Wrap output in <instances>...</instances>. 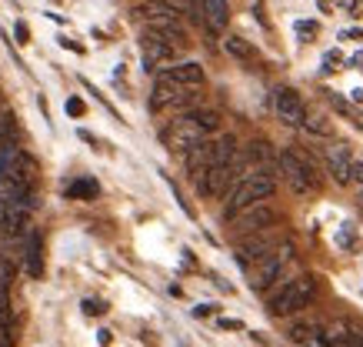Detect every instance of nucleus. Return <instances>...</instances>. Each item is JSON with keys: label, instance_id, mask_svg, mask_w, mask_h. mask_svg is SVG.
<instances>
[{"label": "nucleus", "instance_id": "6ab92c4d", "mask_svg": "<svg viewBox=\"0 0 363 347\" xmlns=\"http://www.w3.org/2000/svg\"><path fill=\"white\" fill-rule=\"evenodd\" d=\"M224 47H227V53H234L237 61H250V57H253L250 44H247V40H240V37H227Z\"/></svg>", "mask_w": 363, "mask_h": 347}, {"label": "nucleus", "instance_id": "7ed1b4c3", "mask_svg": "<svg viewBox=\"0 0 363 347\" xmlns=\"http://www.w3.org/2000/svg\"><path fill=\"white\" fill-rule=\"evenodd\" d=\"M313 297H317V277H313V274H300V277L284 284V287L270 297L267 308H270V314H276V317H287V314L303 310Z\"/></svg>", "mask_w": 363, "mask_h": 347}, {"label": "nucleus", "instance_id": "cd10ccee", "mask_svg": "<svg viewBox=\"0 0 363 347\" xmlns=\"http://www.w3.org/2000/svg\"><path fill=\"white\" fill-rule=\"evenodd\" d=\"M210 304H200V308H193V314H197V317H207V314H210Z\"/></svg>", "mask_w": 363, "mask_h": 347}, {"label": "nucleus", "instance_id": "bb28decb", "mask_svg": "<svg viewBox=\"0 0 363 347\" xmlns=\"http://www.w3.org/2000/svg\"><path fill=\"white\" fill-rule=\"evenodd\" d=\"M220 327H227V331H240L243 324H240V321H227V317H224V321H220Z\"/></svg>", "mask_w": 363, "mask_h": 347}, {"label": "nucleus", "instance_id": "f257e3e1", "mask_svg": "<svg viewBox=\"0 0 363 347\" xmlns=\"http://www.w3.org/2000/svg\"><path fill=\"white\" fill-rule=\"evenodd\" d=\"M234 154H237V137H234V134H224V137H217V141L203 137V141H197L190 151H184V164H187L190 177L197 180L207 168L230 164V160H234Z\"/></svg>", "mask_w": 363, "mask_h": 347}, {"label": "nucleus", "instance_id": "a878e982", "mask_svg": "<svg viewBox=\"0 0 363 347\" xmlns=\"http://www.w3.org/2000/svg\"><path fill=\"white\" fill-rule=\"evenodd\" d=\"M350 180L363 184V164H353V168H350Z\"/></svg>", "mask_w": 363, "mask_h": 347}, {"label": "nucleus", "instance_id": "20e7f679", "mask_svg": "<svg viewBox=\"0 0 363 347\" xmlns=\"http://www.w3.org/2000/svg\"><path fill=\"white\" fill-rule=\"evenodd\" d=\"M290 258H293V244L290 241H280V244L267 254V258H260L257 264H253L250 270V287L253 291H270L276 281H280V274H284V267L290 264Z\"/></svg>", "mask_w": 363, "mask_h": 347}, {"label": "nucleus", "instance_id": "f3484780", "mask_svg": "<svg viewBox=\"0 0 363 347\" xmlns=\"http://www.w3.org/2000/svg\"><path fill=\"white\" fill-rule=\"evenodd\" d=\"M200 7H203L207 24H210L213 30L227 27V20H230V4H227V0H200Z\"/></svg>", "mask_w": 363, "mask_h": 347}, {"label": "nucleus", "instance_id": "5701e85b", "mask_svg": "<svg viewBox=\"0 0 363 347\" xmlns=\"http://www.w3.org/2000/svg\"><path fill=\"white\" fill-rule=\"evenodd\" d=\"M13 337H11V321H0V347H11Z\"/></svg>", "mask_w": 363, "mask_h": 347}, {"label": "nucleus", "instance_id": "4be33fe9", "mask_svg": "<svg viewBox=\"0 0 363 347\" xmlns=\"http://www.w3.org/2000/svg\"><path fill=\"white\" fill-rule=\"evenodd\" d=\"M0 321H11V301H7V284H0Z\"/></svg>", "mask_w": 363, "mask_h": 347}, {"label": "nucleus", "instance_id": "f8f14e48", "mask_svg": "<svg viewBox=\"0 0 363 347\" xmlns=\"http://www.w3.org/2000/svg\"><path fill=\"white\" fill-rule=\"evenodd\" d=\"M147 30L157 34L160 40H167V44H174V47H184V44H187V30H184L180 20L170 17V13H167V17H151V20H147Z\"/></svg>", "mask_w": 363, "mask_h": 347}, {"label": "nucleus", "instance_id": "0eeeda50", "mask_svg": "<svg viewBox=\"0 0 363 347\" xmlns=\"http://www.w3.org/2000/svg\"><path fill=\"white\" fill-rule=\"evenodd\" d=\"M270 224H274V210L260 201V204H250V207H243V210H237L230 217V231L237 234V237H247V234L267 231Z\"/></svg>", "mask_w": 363, "mask_h": 347}, {"label": "nucleus", "instance_id": "4468645a", "mask_svg": "<svg viewBox=\"0 0 363 347\" xmlns=\"http://www.w3.org/2000/svg\"><path fill=\"white\" fill-rule=\"evenodd\" d=\"M24 260H27V274H30V277H40V274H44V244H40L37 231L24 234Z\"/></svg>", "mask_w": 363, "mask_h": 347}, {"label": "nucleus", "instance_id": "c85d7f7f", "mask_svg": "<svg viewBox=\"0 0 363 347\" xmlns=\"http://www.w3.org/2000/svg\"><path fill=\"white\" fill-rule=\"evenodd\" d=\"M357 191H360V201H363V184H357Z\"/></svg>", "mask_w": 363, "mask_h": 347}, {"label": "nucleus", "instance_id": "393cba45", "mask_svg": "<svg viewBox=\"0 0 363 347\" xmlns=\"http://www.w3.org/2000/svg\"><path fill=\"white\" fill-rule=\"evenodd\" d=\"M84 314H103L101 301H84Z\"/></svg>", "mask_w": 363, "mask_h": 347}, {"label": "nucleus", "instance_id": "aec40b11", "mask_svg": "<svg viewBox=\"0 0 363 347\" xmlns=\"http://www.w3.org/2000/svg\"><path fill=\"white\" fill-rule=\"evenodd\" d=\"M13 137V114L11 111H0V141Z\"/></svg>", "mask_w": 363, "mask_h": 347}, {"label": "nucleus", "instance_id": "a211bd4d", "mask_svg": "<svg viewBox=\"0 0 363 347\" xmlns=\"http://www.w3.org/2000/svg\"><path fill=\"white\" fill-rule=\"evenodd\" d=\"M97 194H101V184H97V180H90V177L74 180V184L67 187V197H74V201H94Z\"/></svg>", "mask_w": 363, "mask_h": 347}, {"label": "nucleus", "instance_id": "423d86ee", "mask_svg": "<svg viewBox=\"0 0 363 347\" xmlns=\"http://www.w3.org/2000/svg\"><path fill=\"white\" fill-rule=\"evenodd\" d=\"M203 137H210V134H203V127L190 114L177 117L174 124L163 130V141H167V147H170V151H177V154L190 151V147H193L197 141H203Z\"/></svg>", "mask_w": 363, "mask_h": 347}, {"label": "nucleus", "instance_id": "dca6fc26", "mask_svg": "<svg viewBox=\"0 0 363 347\" xmlns=\"http://www.w3.org/2000/svg\"><path fill=\"white\" fill-rule=\"evenodd\" d=\"M290 337H293L297 347H330L326 334L317 327V324H297V327L290 331Z\"/></svg>", "mask_w": 363, "mask_h": 347}, {"label": "nucleus", "instance_id": "6e6552de", "mask_svg": "<svg viewBox=\"0 0 363 347\" xmlns=\"http://www.w3.org/2000/svg\"><path fill=\"white\" fill-rule=\"evenodd\" d=\"M284 237H276V234L270 231H257V234H247L243 241L237 244V260H240V267H253L260 258H267L270 251H274L276 244H280Z\"/></svg>", "mask_w": 363, "mask_h": 347}, {"label": "nucleus", "instance_id": "2eb2a0df", "mask_svg": "<svg viewBox=\"0 0 363 347\" xmlns=\"http://www.w3.org/2000/svg\"><path fill=\"white\" fill-rule=\"evenodd\" d=\"M350 168H353V160L347 154V147H326V170L337 177V184L350 180Z\"/></svg>", "mask_w": 363, "mask_h": 347}, {"label": "nucleus", "instance_id": "1a4fd4ad", "mask_svg": "<svg viewBox=\"0 0 363 347\" xmlns=\"http://www.w3.org/2000/svg\"><path fill=\"white\" fill-rule=\"evenodd\" d=\"M274 111H276V117H280L284 124H290V127H300V124H307L303 101H300V94H297L293 87H276L274 90Z\"/></svg>", "mask_w": 363, "mask_h": 347}, {"label": "nucleus", "instance_id": "9d476101", "mask_svg": "<svg viewBox=\"0 0 363 347\" xmlns=\"http://www.w3.org/2000/svg\"><path fill=\"white\" fill-rule=\"evenodd\" d=\"M0 207H7V210H34L37 201H34V194H30V184L24 180H13V177H0Z\"/></svg>", "mask_w": 363, "mask_h": 347}, {"label": "nucleus", "instance_id": "f03ea898", "mask_svg": "<svg viewBox=\"0 0 363 347\" xmlns=\"http://www.w3.org/2000/svg\"><path fill=\"white\" fill-rule=\"evenodd\" d=\"M276 191V184L270 174H263V170H257V174H247V177H240L237 184H234V191L227 194V204H224V217L230 220L237 210H243V207L250 204H260V201H267L270 194Z\"/></svg>", "mask_w": 363, "mask_h": 347}, {"label": "nucleus", "instance_id": "9b49d317", "mask_svg": "<svg viewBox=\"0 0 363 347\" xmlns=\"http://www.w3.org/2000/svg\"><path fill=\"white\" fill-rule=\"evenodd\" d=\"M174 53H177L174 44H167V40H160L157 34L144 30V70H157V67L167 64Z\"/></svg>", "mask_w": 363, "mask_h": 347}, {"label": "nucleus", "instance_id": "39448f33", "mask_svg": "<svg viewBox=\"0 0 363 347\" xmlns=\"http://www.w3.org/2000/svg\"><path fill=\"white\" fill-rule=\"evenodd\" d=\"M276 164L284 170V177L290 180V187L297 194H307L313 187H320V177H317V170H313L310 157L297 154V151H284V154L276 157Z\"/></svg>", "mask_w": 363, "mask_h": 347}, {"label": "nucleus", "instance_id": "b1692460", "mask_svg": "<svg viewBox=\"0 0 363 347\" xmlns=\"http://www.w3.org/2000/svg\"><path fill=\"white\" fill-rule=\"evenodd\" d=\"M13 34H17V44H30V30H27L24 20H20V24L13 27Z\"/></svg>", "mask_w": 363, "mask_h": 347}, {"label": "nucleus", "instance_id": "412c9836", "mask_svg": "<svg viewBox=\"0 0 363 347\" xmlns=\"http://www.w3.org/2000/svg\"><path fill=\"white\" fill-rule=\"evenodd\" d=\"M63 111H67L70 117H84V111H87V107H84V101H80V97H70V101L63 103Z\"/></svg>", "mask_w": 363, "mask_h": 347}, {"label": "nucleus", "instance_id": "ddd939ff", "mask_svg": "<svg viewBox=\"0 0 363 347\" xmlns=\"http://www.w3.org/2000/svg\"><path fill=\"white\" fill-rule=\"evenodd\" d=\"M160 77L174 80V84H180V87H200L203 84V67L197 64V61H184V64L167 67Z\"/></svg>", "mask_w": 363, "mask_h": 347}]
</instances>
